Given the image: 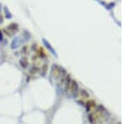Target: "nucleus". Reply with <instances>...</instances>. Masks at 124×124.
Wrapping results in <instances>:
<instances>
[{"label": "nucleus", "mask_w": 124, "mask_h": 124, "mask_svg": "<svg viewBox=\"0 0 124 124\" xmlns=\"http://www.w3.org/2000/svg\"><path fill=\"white\" fill-rule=\"evenodd\" d=\"M39 67H32V68H31L30 69V74L31 75H35V74H37V73L39 72Z\"/></svg>", "instance_id": "1"}, {"label": "nucleus", "mask_w": 124, "mask_h": 124, "mask_svg": "<svg viewBox=\"0 0 124 124\" xmlns=\"http://www.w3.org/2000/svg\"><path fill=\"white\" fill-rule=\"evenodd\" d=\"M20 63H21L22 67H24V68H25V67H27V64H28V63H27V60L26 59V58H23V59H22L21 61H20Z\"/></svg>", "instance_id": "2"}]
</instances>
